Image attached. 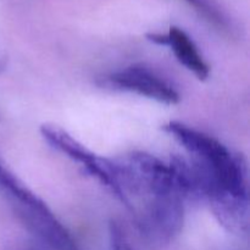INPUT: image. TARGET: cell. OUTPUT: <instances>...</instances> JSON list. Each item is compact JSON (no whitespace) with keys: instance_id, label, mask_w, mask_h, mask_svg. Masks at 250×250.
<instances>
[{"instance_id":"8992f818","label":"cell","mask_w":250,"mask_h":250,"mask_svg":"<svg viewBox=\"0 0 250 250\" xmlns=\"http://www.w3.org/2000/svg\"><path fill=\"white\" fill-rule=\"evenodd\" d=\"M165 45L170 46L176 59L198 80L205 81L210 75V67L195 45L194 41L178 27H171L166 33Z\"/></svg>"},{"instance_id":"277c9868","label":"cell","mask_w":250,"mask_h":250,"mask_svg":"<svg viewBox=\"0 0 250 250\" xmlns=\"http://www.w3.org/2000/svg\"><path fill=\"white\" fill-rule=\"evenodd\" d=\"M164 131L173 137L194 160L212 172H221L229 168L236 160V155L232 154L221 142L214 137L192 128L177 121H170L164 125Z\"/></svg>"},{"instance_id":"52a82bcc","label":"cell","mask_w":250,"mask_h":250,"mask_svg":"<svg viewBox=\"0 0 250 250\" xmlns=\"http://www.w3.org/2000/svg\"><path fill=\"white\" fill-rule=\"evenodd\" d=\"M186 1L190 6L194 7L205 19L209 20L210 22H212L216 26L226 27L227 22L224 15H222V12H220L219 9L215 5H212V2H210L209 0H186Z\"/></svg>"},{"instance_id":"3957f363","label":"cell","mask_w":250,"mask_h":250,"mask_svg":"<svg viewBox=\"0 0 250 250\" xmlns=\"http://www.w3.org/2000/svg\"><path fill=\"white\" fill-rule=\"evenodd\" d=\"M14 210L26 229L50 250H82L71 232L39 197L16 205Z\"/></svg>"},{"instance_id":"5b68a950","label":"cell","mask_w":250,"mask_h":250,"mask_svg":"<svg viewBox=\"0 0 250 250\" xmlns=\"http://www.w3.org/2000/svg\"><path fill=\"white\" fill-rule=\"evenodd\" d=\"M105 84L114 89L136 93L166 105L180 102V94L168 81L146 66L132 65L107 76Z\"/></svg>"},{"instance_id":"7a4b0ae2","label":"cell","mask_w":250,"mask_h":250,"mask_svg":"<svg viewBox=\"0 0 250 250\" xmlns=\"http://www.w3.org/2000/svg\"><path fill=\"white\" fill-rule=\"evenodd\" d=\"M41 134L54 149L62 153L71 160L81 164L85 172L97 178L103 186L114 192L116 188L115 160L98 156L68 132L55 125H42Z\"/></svg>"},{"instance_id":"6da1fadb","label":"cell","mask_w":250,"mask_h":250,"mask_svg":"<svg viewBox=\"0 0 250 250\" xmlns=\"http://www.w3.org/2000/svg\"><path fill=\"white\" fill-rule=\"evenodd\" d=\"M137 219L141 236L153 246L171 243L185 225V199L177 192L150 195Z\"/></svg>"},{"instance_id":"ba28073f","label":"cell","mask_w":250,"mask_h":250,"mask_svg":"<svg viewBox=\"0 0 250 250\" xmlns=\"http://www.w3.org/2000/svg\"><path fill=\"white\" fill-rule=\"evenodd\" d=\"M7 66V54L2 50V48H0V72L6 68Z\"/></svg>"}]
</instances>
